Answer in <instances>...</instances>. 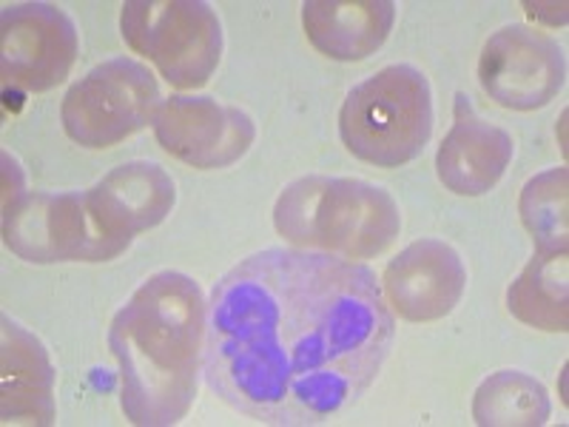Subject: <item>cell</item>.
Wrapping results in <instances>:
<instances>
[{
    "instance_id": "30bf717a",
    "label": "cell",
    "mask_w": 569,
    "mask_h": 427,
    "mask_svg": "<svg viewBox=\"0 0 569 427\" xmlns=\"http://www.w3.org/2000/svg\"><path fill=\"white\" fill-rule=\"evenodd\" d=\"M151 126L162 149L202 171L233 166L257 137L246 111L197 95H171L162 100Z\"/></svg>"
},
{
    "instance_id": "5b68a950",
    "label": "cell",
    "mask_w": 569,
    "mask_h": 427,
    "mask_svg": "<svg viewBox=\"0 0 569 427\" xmlns=\"http://www.w3.org/2000/svg\"><path fill=\"white\" fill-rule=\"evenodd\" d=\"M120 32L177 89H200L220 66V18L202 0H129Z\"/></svg>"
},
{
    "instance_id": "7a4b0ae2",
    "label": "cell",
    "mask_w": 569,
    "mask_h": 427,
    "mask_svg": "<svg viewBox=\"0 0 569 427\" xmlns=\"http://www.w3.org/2000/svg\"><path fill=\"white\" fill-rule=\"evenodd\" d=\"M206 299L180 271L149 277L114 314L109 348L120 368V405L131 425L171 427L194 405Z\"/></svg>"
},
{
    "instance_id": "d6986e66",
    "label": "cell",
    "mask_w": 569,
    "mask_h": 427,
    "mask_svg": "<svg viewBox=\"0 0 569 427\" xmlns=\"http://www.w3.org/2000/svg\"><path fill=\"white\" fill-rule=\"evenodd\" d=\"M23 195L27 191H23V175H20L18 162L9 155H3V208L18 202Z\"/></svg>"
},
{
    "instance_id": "6da1fadb",
    "label": "cell",
    "mask_w": 569,
    "mask_h": 427,
    "mask_svg": "<svg viewBox=\"0 0 569 427\" xmlns=\"http://www.w3.org/2000/svg\"><path fill=\"white\" fill-rule=\"evenodd\" d=\"M393 314L368 266L266 248L213 285L202 374L262 425H325L368 394L393 345Z\"/></svg>"
},
{
    "instance_id": "4fadbf2b",
    "label": "cell",
    "mask_w": 569,
    "mask_h": 427,
    "mask_svg": "<svg viewBox=\"0 0 569 427\" xmlns=\"http://www.w3.org/2000/svg\"><path fill=\"white\" fill-rule=\"evenodd\" d=\"M86 200L111 237L131 242L137 234L160 226L169 217L177 188L162 166L134 160L109 171L98 186L86 191Z\"/></svg>"
},
{
    "instance_id": "9a60e30c",
    "label": "cell",
    "mask_w": 569,
    "mask_h": 427,
    "mask_svg": "<svg viewBox=\"0 0 569 427\" xmlns=\"http://www.w3.org/2000/svg\"><path fill=\"white\" fill-rule=\"evenodd\" d=\"M396 20L393 0H308L302 27L330 60H365L382 49Z\"/></svg>"
},
{
    "instance_id": "3957f363",
    "label": "cell",
    "mask_w": 569,
    "mask_h": 427,
    "mask_svg": "<svg viewBox=\"0 0 569 427\" xmlns=\"http://www.w3.org/2000/svg\"><path fill=\"white\" fill-rule=\"evenodd\" d=\"M273 226L305 251L345 259L385 254L399 237L401 214L382 186L348 177H302L284 186L273 208Z\"/></svg>"
},
{
    "instance_id": "2e32d148",
    "label": "cell",
    "mask_w": 569,
    "mask_h": 427,
    "mask_svg": "<svg viewBox=\"0 0 569 427\" xmlns=\"http://www.w3.org/2000/svg\"><path fill=\"white\" fill-rule=\"evenodd\" d=\"M507 308L518 322L550 334L569 328L567 254H538L507 291Z\"/></svg>"
},
{
    "instance_id": "8992f818",
    "label": "cell",
    "mask_w": 569,
    "mask_h": 427,
    "mask_svg": "<svg viewBox=\"0 0 569 427\" xmlns=\"http://www.w3.org/2000/svg\"><path fill=\"white\" fill-rule=\"evenodd\" d=\"M3 242L9 251L34 266L109 262L131 246L100 226L86 191L23 195L3 208Z\"/></svg>"
},
{
    "instance_id": "e0dca14e",
    "label": "cell",
    "mask_w": 569,
    "mask_h": 427,
    "mask_svg": "<svg viewBox=\"0 0 569 427\" xmlns=\"http://www.w3.org/2000/svg\"><path fill=\"white\" fill-rule=\"evenodd\" d=\"M550 414V394L525 370H498L472 399V419L481 427H538Z\"/></svg>"
},
{
    "instance_id": "5bb4252c",
    "label": "cell",
    "mask_w": 569,
    "mask_h": 427,
    "mask_svg": "<svg viewBox=\"0 0 569 427\" xmlns=\"http://www.w3.org/2000/svg\"><path fill=\"white\" fill-rule=\"evenodd\" d=\"M0 416L7 425H52L54 368L43 342L3 317L0 330Z\"/></svg>"
},
{
    "instance_id": "ac0fdd59",
    "label": "cell",
    "mask_w": 569,
    "mask_h": 427,
    "mask_svg": "<svg viewBox=\"0 0 569 427\" xmlns=\"http://www.w3.org/2000/svg\"><path fill=\"white\" fill-rule=\"evenodd\" d=\"M567 169L541 171L521 188V222L536 240L538 254H567Z\"/></svg>"
},
{
    "instance_id": "ba28073f",
    "label": "cell",
    "mask_w": 569,
    "mask_h": 427,
    "mask_svg": "<svg viewBox=\"0 0 569 427\" xmlns=\"http://www.w3.org/2000/svg\"><path fill=\"white\" fill-rule=\"evenodd\" d=\"M78 60V29L52 3H14L0 12V75L12 91H49Z\"/></svg>"
},
{
    "instance_id": "277c9868",
    "label": "cell",
    "mask_w": 569,
    "mask_h": 427,
    "mask_svg": "<svg viewBox=\"0 0 569 427\" xmlns=\"http://www.w3.org/2000/svg\"><path fill=\"white\" fill-rule=\"evenodd\" d=\"M433 135V91L416 66L396 63L348 91L339 137L356 160L399 169L425 151Z\"/></svg>"
},
{
    "instance_id": "9c48e42d",
    "label": "cell",
    "mask_w": 569,
    "mask_h": 427,
    "mask_svg": "<svg viewBox=\"0 0 569 427\" xmlns=\"http://www.w3.org/2000/svg\"><path fill=\"white\" fill-rule=\"evenodd\" d=\"M481 89L510 111H536L558 98L567 80V58L558 40L538 29H498L479 60Z\"/></svg>"
},
{
    "instance_id": "8fae6325",
    "label": "cell",
    "mask_w": 569,
    "mask_h": 427,
    "mask_svg": "<svg viewBox=\"0 0 569 427\" xmlns=\"http://www.w3.org/2000/svg\"><path fill=\"white\" fill-rule=\"evenodd\" d=\"M385 299L408 322H436L459 305L467 268L459 251L441 240L410 242L385 268Z\"/></svg>"
},
{
    "instance_id": "7c38bea8",
    "label": "cell",
    "mask_w": 569,
    "mask_h": 427,
    "mask_svg": "<svg viewBox=\"0 0 569 427\" xmlns=\"http://www.w3.org/2000/svg\"><path fill=\"white\" fill-rule=\"evenodd\" d=\"M512 155V137L476 115L470 98L456 95L453 129L447 131L436 155V175L441 186L459 197L487 195L505 177Z\"/></svg>"
},
{
    "instance_id": "52a82bcc",
    "label": "cell",
    "mask_w": 569,
    "mask_h": 427,
    "mask_svg": "<svg viewBox=\"0 0 569 427\" xmlns=\"http://www.w3.org/2000/svg\"><path fill=\"white\" fill-rule=\"evenodd\" d=\"M160 86L142 63L114 58L80 78L66 91L60 120L71 140L83 149H111L117 142L154 123Z\"/></svg>"
}]
</instances>
